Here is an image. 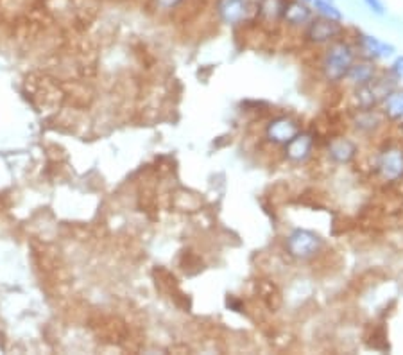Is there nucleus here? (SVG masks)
Wrapping results in <instances>:
<instances>
[{
    "label": "nucleus",
    "instance_id": "nucleus-10",
    "mask_svg": "<svg viewBox=\"0 0 403 355\" xmlns=\"http://www.w3.org/2000/svg\"><path fill=\"white\" fill-rule=\"evenodd\" d=\"M317 133L314 129H301L285 148H282V160L291 167H305L317 155Z\"/></svg>",
    "mask_w": 403,
    "mask_h": 355
},
{
    "label": "nucleus",
    "instance_id": "nucleus-14",
    "mask_svg": "<svg viewBox=\"0 0 403 355\" xmlns=\"http://www.w3.org/2000/svg\"><path fill=\"white\" fill-rule=\"evenodd\" d=\"M382 72V68L376 65V61L366 60V58H357L353 61L350 72H348L346 79H344L343 86L344 90H352V88L364 86V84L371 83L378 77V74Z\"/></svg>",
    "mask_w": 403,
    "mask_h": 355
},
{
    "label": "nucleus",
    "instance_id": "nucleus-12",
    "mask_svg": "<svg viewBox=\"0 0 403 355\" xmlns=\"http://www.w3.org/2000/svg\"><path fill=\"white\" fill-rule=\"evenodd\" d=\"M350 37H352L357 54L360 58L371 61H385L396 56L395 45L375 37V34H369V32L360 31V29H350Z\"/></svg>",
    "mask_w": 403,
    "mask_h": 355
},
{
    "label": "nucleus",
    "instance_id": "nucleus-9",
    "mask_svg": "<svg viewBox=\"0 0 403 355\" xmlns=\"http://www.w3.org/2000/svg\"><path fill=\"white\" fill-rule=\"evenodd\" d=\"M256 0H212L216 20L230 29H246L255 16Z\"/></svg>",
    "mask_w": 403,
    "mask_h": 355
},
{
    "label": "nucleus",
    "instance_id": "nucleus-18",
    "mask_svg": "<svg viewBox=\"0 0 403 355\" xmlns=\"http://www.w3.org/2000/svg\"><path fill=\"white\" fill-rule=\"evenodd\" d=\"M388 72L391 74L392 77H395L396 81H403V54L402 56H395L392 58V61H391V65H389V68H388Z\"/></svg>",
    "mask_w": 403,
    "mask_h": 355
},
{
    "label": "nucleus",
    "instance_id": "nucleus-1",
    "mask_svg": "<svg viewBox=\"0 0 403 355\" xmlns=\"http://www.w3.org/2000/svg\"><path fill=\"white\" fill-rule=\"evenodd\" d=\"M367 172L371 180L383 188L403 183V138H380L367 156Z\"/></svg>",
    "mask_w": 403,
    "mask_h": 355
},
{
    "label": "nucleus",
    "instance_id": "nucleus-17",
    "mask_svg": "<svg viewBox=\"0 0 403 355\" xmlns=\"http://www.w3.org/2000/svg\"><path fill=\"white\" fill-rule=\"evenodd\" d=\"M360 2L366 6L367 11L376 16H383L388 13V8H385V2H383V0H360Z\"/></svg>",
    "mask_w": 403,
    "mask_h": 355
},
{
    "label": "nucleus",
    "instance_id": "nucleus-15",
    "mask_svg": "<svg viewBox=\"0 0 403 355\" xmlns=\"http://www.w3.org/2000/svg\"><path fill=\"white\" fill-rule=\"evenodd\" d=\"M380 112L385 117L389 126L398 128L403 133V88H392L380 103Z\"/></svg>",
    "mask_w": 403,
    "mask_h": 355
},
{
    "label": "nucleus",
    "instance_id": "nucleus-8",
    "mask_svg": "<svg viewBox=\"0 0 403 355\" xmlns=\"http://www.w3.org/2000/svg\"><path fill=\"white\" fill-rule=\"evenodd\" d=\"M303 129V120L294 113H275L262 124V140L269 148L282 151Z\"/></svg>",
    "mask_w": 403,
    "mask_h": 355
},
{
    "label": "nucleus",
    "instance_id": "nucleus-3",
    "mask_svg": "<svg viewBox=\"0 0 403 355\" xmlns=\"http://www.w3.org/2000/svg\"><path fill=\"white\" fill-rule=\"evenodd\" d=\"M326 240L323 235L310 228L294 226L287 230L282 239V252L292 262L312 264L324 257L326 252Z\"/></svg>",
    "mask_w": 403,
    "mask_h": 355
},
{
    "label": "nucleus",
    "instance_id": "nucleus-5",
    "mask_svg": "<svg viewBox=\"0 0 403 355\" xmlns=\"http://www.w3.org/2000/svg\"><path fill=\"white\" fill-rule=\"evenodd\" d=\"M321 156L331 167H352L360 158V140L343 131L326 136L323 149H321Z\"/></svg>",
    "mask_w": 403,
    "mask_h": 355
},
{
    "label": "nucleus",
    "instance_id": "nucleus-7",
    "mask_svg": "<svg viewBox=\"0 0 403 355\" xmlns=\"http://www.w3.org/2000/svg\"><path fill=\"white\" fill-rule=\"evenodd\" d=\"M348 27L344 25L343 20H331V18H324V16L314 15L310 24L301 31V45L308 49H315L319 52L331 41L339 40V38L346 37Z\"/></svg>",
    "mask_w": 403,
    "mask_h": 355
},
{
    "label": "nucleus",
    "instance_id": "nucleus-13",
    "mask_svg": "<svg viewBox=\"0 0 403 355\" xmlns=\"http://www.w3.org/2000/svg\"><path fill=\"white\" fill-rule=\"evenodd\" d=\"M314 18V9L303 0H289L282 18V32H287L292 37H300L301 31L310 24Z\"/></svg>",
    "mask_w": 403,
    "mask_h": 355
},
{
    "label": "nucleus",
    "instance_id": "nucleus-11",
    "mask_svg": "<svg viewBox=\"0 0 403 355\" xmlns=\"http://www.w3.org/2000/svg\"><path fill=\"white\" fill-rule=\"evenodd\" d=\"M289 0H256L255 16L248 29L258 31L265 37L282 32V18Z\"/></svg>",
    "mask_w": 403,
    "mask_h": 355
},
{
    "label": "nucleus",
    "instance_id": "nucleus-6",
    "mask_svg": "<svg viewBox=\"0 0 403 355\" xmlns=\"http://www.w3.org/2000/svg\"><path fill=\"white\" fill-rule=\"evenodd\" d=\"M344 117H346V128L359 140H380L389 128L380 108L346 110Z\"/></svg>",
    "mask_w": 403,
    "mask_h": 355
},
{
    "label": "nucleus",
    "instance_id": "nucleus-19",
    "mask_svg": "<svg viewBox=\"0 0 403 355\" xmlns=\"http://www.w3.org/2000/svg\"><path fill=\"white\" fill-rule=\"evenodd\" d=\"M227 307H230V311H233V312H242V309H244L242 299L235 298V296H230V298H227Z\"/></svg>",
    "mask_w": 403,
    "mask_h": 355
},
{
    "label": "nucleus",
    "instance_id": "nucleus-16",
    "mask_svg": "<svg viewBox=\"0 0 403 355\" xmlns=\"http://www.w3.org/2000/svg\"><path fill=\"white\" fill-rule=\"evenodd\" d=\"M314 9V15L324 16V18H331V20H343L344 15L341 8L337 6L336 0H303Z\"/></svg>",
    "mask_w": 403,
    "mask_h": 355
},
{
    "label": "nucleus",
    "instance_id": "nucleus-20",
    "mask_svg": "<svg viewBox=\"0 0 403 355\" xmlns=\"http://www.w3.org/2000/svg\"><path fill=\"white\" fill-rule=\"evenodd\" d=\"M183 0H158V4L161 6V8H167V9H171V8H176L178 4H181Z\"/></svg>",
    "mask_w": 403,
    "mask_h": 355
},
{
    "label": "nucleus",
    "instance_id": "nucleus-2",
    "mask_svg": "<svg viewBox=\"0 0 403 355\" xmlns=\"http://www.w3.org/2000/svg\"><path fill=\"white\" fill-rule=\"evenodd\" d=\"M357 58H359V54H357V49L353 45L352 37H350V29H348L346 37L331 41L330 45L319 51V58H317L319 79L330 88L343 86L344 79H346L348 72H350V68Z\"/></svg>",
    "mask_w": 403,
    "mask_h": 355
},
{
    "label": "nucleus",
    "instance_id": "nucleus-4",
    "mask_svg": "<svg viewBox=\"0 0 403 355\" xmlns=\"http://www.w3.org/2000/svg\"><path fill=\"white\" fill-rule=\"evenodd\" d=\"M398 86V81L388 72L382 70L375 81L364 84V86L352 88L348 92V110H367L378 108L383 97L391 92L392 88Z\"/></svg>",
    "mask_w": 403,
    "mask_h": 355
}]
</instances>
